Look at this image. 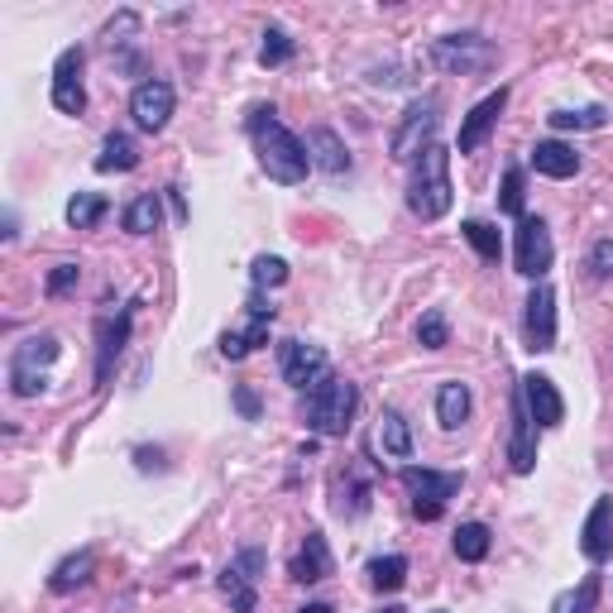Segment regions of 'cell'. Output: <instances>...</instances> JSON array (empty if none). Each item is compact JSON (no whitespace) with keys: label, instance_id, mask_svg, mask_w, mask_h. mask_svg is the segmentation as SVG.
<instances>
[{"label":"cell","instance_id":"cell-40","mask_svg":"<svg viewBox=\"0 0 613 613\" xmlns=\"http://www.w3.org/2000/svg\"><path fill=\"white\" fill-rule=\"evenodd\" d=\"M585 269H590V279H613V240H599L590 259H585Z\"/></svg>","mask_w":613,"mask_h":613},{"label":"cell","instance_id":"cell-29","mask_svg":"<svg viewBox=\"0 0 613 613\" xmlns=\"http://www.w3.org/2000/svg\"><path fill=\"white\" fill-rule=\"evenodd\" d=\"M369 575V585H375L379 594H393V590H403L407 585V556H375L365 566Z\"/></svg>","mask_w":613,"mask_h":613},{"label":"cell","instance_id":"cell-36","mask_svg":"<svg viewBox=\"0 0 613 613\" xmlns=\"http://www.w3.org/2000/svg\"><path fill=\"white\" fill-rule=\"evenodd\" d=\"M594 594H599V575H590V580L580 585V590H566L551 604V613H590V604H594Z\"/></svg>","mask_w":613,"mask_h":613},{"label":"cell","instance_id":"cell-18","mask_svg":"<svg viewBox=\"0 0 613 613\" xmlns=\"http://www.w3.org/2000/svg\"><path fill=\"white\" fill-rule=\"evenodd\" d=\"M331 571H335V561H331L327 537H321V532H307V542H303V551L293 556V566H287V575H293L297 585H317V580H327Z\"/></svg>","mask_w":613,"mask_h":613},{"label":"cell","instance_id":"cell-1","mask_svg":"<svg viewBox=\"0 0 613 613\" xmlns=\"http://www.w3.org/2000/svg\"><path fill=\"white\" fill-rule=\"evenodd\" d=\"M245 130H249V139H255L259 163H263V173H269L273 183H283V187L307 183L311 149L293 135V130L283 125L273 106H255V111H249V120H245Z\"/></svg>","mask_w":613,"mask_h":613},{"label":"cell","instance_id":"cell-7","mask_svg":"<svg viewBox=\"0 0 613 613\" xmlns=\"http://www.w3.org/2000/svg\"><path fill=\"white\" fill-rule=\"evenodd\" d=\"M431 63L451 77H470V72L494 63V44L485 34H446V39L431 44Z\"/></svg>","mask_w":613,"mask_h":613},{"label":"cell","instance_id":"cell-3","mask_svg":"<svg viewBox=\"0 0 613 613\" xmlns=\"http://www.w3.org/2000/svg\"><path fill=\"white\" fill-rule=\"evenodd\" d=\"M355 407H359V389L351 379L331 375L327 383H317V389L307 393L303 417H307V427L317 431V437H345L351 422H355Z\"/></svg>","mask_w":613,"mask_h":613},{"label":"cell","instance_id":"cell-44","mask_svg":"<svg viewBox=\"0 0 613 613\" xmlns=\"http://www.w3.org/2000/svg\"><path fill=\"white\" fill-rule=\"evenodd\" d=\"M135 465H139V470H163V451L139 446V451H135Z\"/></svg>","mask_w":613,"mask_h":613},{"label":"cell","instance_id":"cell-17","mask_svg":"<svg viewBox=\"0 0 613 613\" xmlns=\"http://www.w3.org/2000/svg\"><path fill=\"white\" fill-rule=\"evenodd\" d=\"M580 551H585V561H609L613 556V499H594V508H590V518H585L580 527Z\"/></svg>","mask_w":613,"mask_h":613},{"label":"cell","instance_id":"cell-34","mask_svg":"<svg viewBox=\"0 0 613 613\" xmlns=\"http://www.w3.org/2000/svg\"><path fill=\"white\" fill-rule=\"evenodd\" d=\"M547 120H551V130H604L609 111H604V106H585V111H556Z\"/></svg>","mask_w":613,"mask_h":613},{"label":"cell","instance_id":"cell-31","mask_svg":"<svg viewBox=\"0 0 613 613\" xmlns=\"http://www.w3.org/2000/svg\"><path fill=\"white\" fill-rule=\"evenodd\" d=\"M221 594L231 599L235 613H255V604H259L255 580H249V575L240 571V566H225V571H221Z\"/></svg>","mask_w":613,"mask_h":613},{"label":"cell","instance_id":"cell-19","mask_svg":"<svg viewBox=\"0 0 613 613\" xmlns=\"http://www.w3.org/2000/svg\"><path fill=\"white\" fill-rule=\"evenodd\" d=\"M375 446L389 455V461H413V427L399 407H383L379 427H375Z\"/></svg>","mask_w":613,"mask_h":613},{"label":"cell","instance_id":"cell-22","mask_svg":"<svg viewBox=\"0 0 613 613\" xmlns=\"http://www.w3.org/2000/svg\"><path fill=\"white\" fill-rule=\"evenodd\" d=\"M532 168L542 177H556V183H566V177L580 173V154L571 149V144H561V139H542L532 149Z\"/></svg>","mask_w":613,"mask_h":613},{"label":"cell","instance_id":"cell-27","mask_svg":"<svg viewBox=\"0 0 613 613\" xmlns=\"http://www.w3.org/2000/svg\"><path fill=\"white\" fill-rule=\"evenodd\" d=\"M259 345H269V321H259V317H249L245 331H225L221 335V355L225 359H245V355H255Z\"/></svg>","mask_w":613,"mask_h":613},{"label":"cell","instance_id":"cell-4","mask_svg":"<svg viewBox=\"0 0 613 613\" xmlns=\"http://www.w3.org/2000/svg\"><path fill=\"white\" fill-rule=\"evenodd\" d=\"M58 355H63V345L48 331L15 345V355H10V389H15V399H39L48 389V369H53Z\"/></svg>","mask_w":613,"mask_h":613},{"label":"cell","instance_id":"cell-11","mask_svg":"<svg viewBox=\"0 0 613 613\" xmlns=\"http://www.w3.org/2000/svg\"><path fill=\"white\" fill-rule=\"evenodd\" d=\"M82 63H87V53H82V48H63V53H58V63H53V106L63 115H82V111H87Z\"/></svg>","mask_w":613,"mask_h":613},{"label":"cell","instance_id":"cell-38","mask_svg":"<svg viewBox=\"0 0 613 613\" xmlns=\"http://www.w3.org/2000/svg\"><path fill=\"white\" fill-rule=\"evenodd\" d=\"M499 211L503 216H518L523 221V168H508V173H503V192H499Z\"/></svg>","mask_w":613,"mask_h":613},{"label":"cell","instance_id":"cell-23","mask_svg":"<svg viewBox=\"0 0 613 613\" xmlns=\"http://www.w3.org/2000/svg\"><path fill=\"white\" fill-rule=\"evenodd\" d=\"M470 407H475L470 383L451 379V383H441V389H437V422L446 427V431H455V427L470 422Z\"/></svg>","mask_w":613,"mask_h":613},{"label":"cell","instance_id":"cell-43","mask_svg":"<svg viewBox=\"0 0 613 613\" xmlns=\"http://www.w3.org/2000/svg\"><path fill=\"white\" fill-rule=\"evenodd\" d=\"M245 311H249V317H259V321H273V303H263V293H249Z\"/></svg>","mask_w":613,"mask_h":613},{"label":"cell","instance_id":"cell-13","mask_svg":"<svg viewBox=\"0 0 613 613\" xmlns=\"http://www.w3.org/2000/svg\"><path fill=\"white\" fill-rule=\"evenodd\" d=\"M537 465V422L523 403V389L513 393V427H508V470L513 475H532Z\"/></svg>","mask_w":613,"mask_h":613},{"label":"cell","instance_id":"cell-24","mask_svg":"<svg viewBox=\"0 0 613 613\" xmlns=\"http://www.w3.org/2000/svg\"><path fill=\"white\" fill-rule=\"evenodd\" d=\"M91 571H96V556H91V551H72V556H63V561L53 566V575H48V590H53V594L82 590V585L91 580Z\"/></svg>","mask_w":613,"mask_h":613},{"label":"cell","instance_id":"cell-20","mask_svg":"<svg viewBox=\"0 0 613 613\" xmlns=\"http://www.w3.org/2000/svg\"><path fill=\"white\" fill-rule=\"evenodd\" d=\"M369 503H375V485H369L359 470H345L341 479H335V503L331 508L341 513L345 523H355V518H365L369 513Z\"/></svg>","mask_w":613,"mask_h":613},{"label":"cell","instance_id":"cell-2","mask_svg":"<svg viewBox=\"0 0 613 613\" xmlns=\"http://www.w3.org/2000/svg\"><path fill=\"white\" fill-rule=\"evenodd\" d=\"M451 149L431 144L413 159V177H407V211L417 221H441L451 211Z\"/></svg>","mask_w":613,"mask_h":613},{"label":"cell","instance_id":"cell-14","mask_svg":"<svg viewBox=\"0 0 613 613\" xmlns=\"http://www.w3.org/2000/svg\"><path fill=\"white\" fill-rule=\"evenodd\" d=\"M130 321H135V311H120V317L96 321V389L111 383L115 359H120V351H125V341H130Z\"/></svg>","mask_w":613,"mask_h":613},{"label":"cell","instance_id":"cell-45","mask_svg":"<svg viewBox=\"0 0 613 613\" xmlns=\"http://www.w3.org/2000/svg\"><path fill=\"white\" fill-rule=\"evenodd\" d=\"M297 613H331V604H303Z\"/></svg>","mask_w":613,"mask_h":613},{"label":"cell","instance_id":"cell-37","mask_svg":"<svg viewBox=\"0 0 613 613\" xmlns=\"http://www.w3.org/2000/svg\"><path fill=\"white\" fill-rule=\"evenodd\" d=\"M293 58V39L283 29H263V48H259V63L263 68H283Z\"/></svg>","mask_w":613,"mask_h":613},{"label":"cell","instance_id":"cell-21","mask_svg":"<svg viewBox=\"0 0 613 613\" xmlns=\"http://www.w3.org/2000/svg\"><path fill=\"white\" fill-rule=\"evenodd\" d=\"M311 163L321 168V173H331V177H341V173H351V149H345V139L335 135V130L327 125H317L311 130Z\"/></svg>","mask_w":613,"mask_h":613},{"label":"cell","instance_id":"cell-5","mask_svg":"<svg viewBox=\"0 0 613 613\" xmlns=\"http://www.w3.org/2000/svg\"><path fill=\"white\" fill-rule=\"evenodd\" d=\"M437 125H441V96L437 91H427V96H417L413 106L403 111V120H399V130H393V139H389V154L399 163H407V159H417L422 149H431V135H437Z\"/></svg>","mask_w":613,"mask_h":613},{"label":"cell","instance_id":"cell-15","mask_svg":"<svg viewBox=\"0 0 613 613\" xmlns=\"http://www.w3.org/2000/svg\"><path fill=\"white\" fill-rule=\"evenodd\" d=\"M523 403L532 413L537 427H561L566 422V399L556 393V383L547 375H523Z\"/></svg>","mask_w":613,"mask_h":613},{"label":"cell","instance_id":"cell-42","mask_svg":"<svg viewBox=\"0 0 613 613\" xmlns=\"http://www.w3.org/2000/svg\"><path fill=\"white\" fill-rule=\"evenodd\" d=\"M235 407L245 413V422H259V393L255 389H245V383H240V389H235Z\"/></svg>","mask_w":613,"mask_h":613},{"label":"cell","instance_id":"cell-41","mask_svg":"<svg viewBox=\"0 0 613 613\" xmlns=\"http://www.w3.org/2000/svg\"><path fill=\"white\" fill-rule=\"evenodd\" d=\"M231 566H240V571L249 575V580H259V575H263V551H259V547H245V551H240V556L231 561Z\"/></svg>","mask_w":613,"mask_h":613},{"label":"cell","instance_id":"cell-6","mask_svg":"<svg viewBox=\"0 0 613 613\" xmlns=\"http://www.w3.org/2000/svg\"><path fill=\"white\" fill-rule=\"evenodd\" d=\"M465 479L455 470H427V465H403V489L413 494V513L422 523H437L446 513V503L461 494Z\"/></svg>","mask_w":613,"mask_h":613},{"label":"cell","instance_id":"cell-28","mask_svg":"<svg viewBox=\"0 0 613 613\" xmlns=\"http://www.w3.org/2000/svg\"><path fill=\"white\" fill-rule=\"evenodd\" d=\"M451 547H455V556L475 566V561L489 556V547H494V532H489L485 523H461V527H455V542H451Z\"/></svg>","mask_w":613,"mask_h":613},{"label":"cell","instance_id":"cell-30","mask_svg":"<svg viewBox=\"0 0 613 613\" xmlns=\"http://www.w3.org/2000/svg\"><path fill=\"white\" fill-rule=\"evenodd\" d=\"M106 211H111V201H106L101 192H77V197L68 201V225L72 231H91V225H101Z\"/></svg>","mask_w":613,"mask_h":613},{"label":"cell","instance_id":"cell-26","mask_svg":"<svg viewBox=\"0 0 613 613\" xmlns=\"http://www.w3.org/2000/svg\"><path fill=\"white\" fill-rule=\"evenodd\" d=\"M130 168H139V144L130 135H106L101 154H96V173H130Z\"/></svg>","mask_w":613,"mask_h":613},{"label":"cell","instance_id":"cell-35","mask_svg":"<svg viewBox=\"0 0 613 613\" xmlns=\"http://www.w3.org/2000/svg\"><path fill=\"white\" fill-rule=\"evenodd\" d=\"M249 279H255V287H283L287 283V263L279 255H259L255 263H249Z\"/></svg>","mask_w":613,"mask_h":613},{"label":"cell","instance_id":"cell-32","mask_svg":"<svg viewBox=\"0 0 613 613\" xmlns=\"http://www.w3.org/2000/svg\"><path fill=\"white\" fill-rule=\"evenodd\" d=\"M461 235L479 249V259L494 263V259L503 255V235H499V225H489V221H465V225H461Z\"/></svg>","mask_w":613,"mask_h":613},{"label":"cell","instance_id":"cell-9","mask_svg":"<svg viewBox=\"0 0 613 613\" xmlns=\"http://www.w3.org/2000/svg\"><path fill=\"white\" fill-rule=\"evenodd\" d=\"M279 369H283V383H293V389H317V383L331 379L327 351L311 345V341H283L279 345Z\"/></svg>","mask_w":613,"mask_h":613},{"label":"cell","instance_id":"cell-25","mask_svg":"<svg viewBox=\"0 0 613 613\" xmlns=\"http://www.w3.org/2000/svg\"><path fill=\"white\" fill-rule=\"evenodd\" d=\"M120 225H125L130 235H154V231H159V225H163L159 192H139V197L125 207V216H120Z\"/></svg>","mask_w":613,"mask_h":613},{"label":"cell","instance_id":"cell-12","mask_svg":"<svg viewBox=\"0 0 613 613\" xmlns=\"http://www.w3.org/2000/svg\"><path fill=\"white\" fill-rule=\"evenodd\" d=\"M173 87H168L163 77H149V82H139L135 96H130V115H135V125L139 130H149V135H159V130L173 120Z\"/></svg>","mask_w":613,"mask_h":613},{"label":"cell","instance_id":"cell-33","mask_svg":"<svg viewBox=\"0 0 613 613\" xmlns=\"http://www.w3.org/2000/svg\"><path fill=\"white\" fill-rule=\"evenodd\" d=\"M417 345H422V351H446V345H451V321H446V311L431 307L427 317L417 321Z\"/></svg>","mask_w":613,"mask_h":613},{"label":"cell","instance_id":"cell-10","mask_svg":"<svg viewBox=\"0 0 613 613\" xmlns=\"http://www.w3.org/2000/svg\"><path fill=\"white\" fill-rule=\"evenodd\" d=\"M523 335H527V351L532 355L556 351V293L547 283H532V293H527Z\"/></svg>","mask_w":613,"mask_h":613},{"label":"cell","instance_id":"cell-39","mask_svg":"<svg viewBox=\"0 0 613 613\" xmlns=\"http://www.w3.org/2000/svg\"><path fill=\"white\" fill-rule=\"evenodd\" d=\"M77 283H82V269H77V263H58V269L48 273V297H63V293H72Z\"/></svg>","mask_w":613,"mask_h":613},{"label":"cell","instance_id":"cell-8","mask_svg":"<svg viewBox=\"0 0 613 613\" xmlns=\"http://www.w3.org/2000/svg\"><path fill=\"white\" fill-rule=\"evenodd\" d=\"M551 259H556V245H551V231L542 216H523L518 221V240H513V263H518L523 279L542 283Z\"/></svg>","mask_w":613,"mask_h":613},{"label":"cell","instance_id":"cell-46","mask_svg":"<svg viewBox=\"0 0 613 613\" xmlns=\"http://www.w3.org/2000/svg\"><path fill=\"white\" fill-rule=\"evenodd\" d=\"M375 613H407L403 604H383V609H375Z\"/></svg>","mask_w":613,"mask_h":613},{"label":"cell","instance_id":"cell-16","mask_svg":"<svg viewBox=\"0 0 613 613\" xmlns=\"http://www.w3.org/2000/svg\"><path fill=\"white\" fill-rule=\"evenodd\" d=\"M503 106H508V87H499V91H489V96H485V101H479V106H475V111H470V115H465V120H461V139H455V144H461V154H475V149H479V144H485V139H489V130H494V125H499V115H503Z\"/></svg>","mask_w":613,"mask_h":613}]
</instances>
